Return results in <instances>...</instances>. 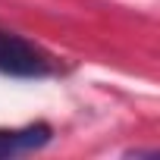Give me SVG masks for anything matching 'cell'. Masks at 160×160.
Instances as JSON below:
<instances>
[{"instance_id": "1", "label": "cell", "mask_w": 160, "mask_h": 160, "mask_svg": "<svg viewBox=\"0 0 160 160\" xmlns=\"http://www.w3.org/2000/svg\"><path fill=\"white\" fill-rule=\"evenodd\" d=\"M0 72L13 78H41L53 72V63L41 47H35L22 35L0 28Z\"/></svg>"}, {"instance_id": "2", "label": "cell", "mask_w": 160, "mask_h": 160, "mask_svg": "<svg viewBox=\"0 0 160 160\" xmlns=\"http://www.w3.org/2000/svg\"><path fill=\"white\" fill-rule=\"evenodd\" d=\"M50 138H53V129L47 122H28V126H19V129H0V160L41 151Z\"/></svg>"}]
</instances>
